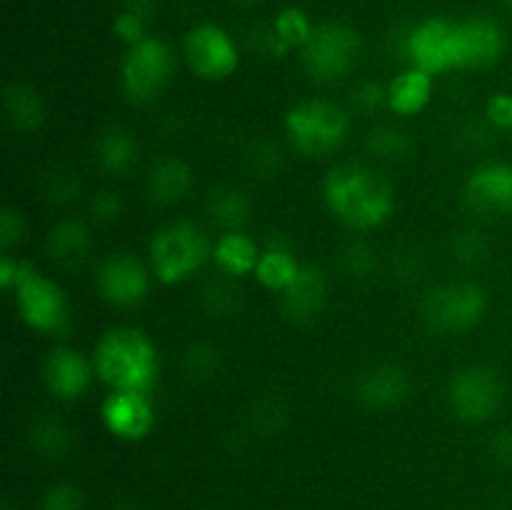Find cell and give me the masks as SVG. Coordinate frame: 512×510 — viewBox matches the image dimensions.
<instances>
[{"label":"cell","mask_w":512,"mask_h":510,"mask_svg":"<svg viewBox=\"0 0 512 510\" xmlns=\"http://www.w3.org/2000/svg\"><path fill=\"white\" fill-rule=\"evenodd\" d=\"M363 53V40L360 33L350 25L328 20V23L315 25L308 43L300 48L305 73L318 83H338L345 75H350L358 65Z\"/></svg>","instance_id":"cell-6"},{"label":"cell","mask_w":512,"mask_h":510,"mask_svg":"<svg viewBox=\"0 0 512 510\" xmlns=\"http://www.w3.org/2000/svg\"><path fill=\"white\" fill-rule=\"evenodd\" d=\"M323 200L330 213L350 230L380 228L395 213V190L375 168L363 163H338L325 173Z\"/></svg>","instance_id":"cell-1"},{"label":"cell","mask_w":512,"mask_h":510,"mask_svg":"<svg viewBox=\"0 0 512 510\" xmlns=\"http://www.w3.org/2000/svg\"><path fill=\"white\" fill-rule=\"evenodd\" d=\"M453 255L463 265H480L490 255L488 235L478 228L460 230L453 238Z\"/></svg>","instance_id":"cell-33"},{"label":"cell","mask_w":512,"mask_h":510,"mask_svg":"<svg viewBox=\"0 0 512 510\" xmlns=\"http://www.w3.org/2000/svg\"><path fill=\"white\" fill-rule=\"evenodd\" d=\"M260 253H263L260 245L245 230H223V235L213 240V258H210V263L218 268V273L238 280L255 273Z\"/></svg>","instance_id":"cell-22"},{"label":"cell","mask_w":512,"mask_h":510,"mask_svg":"<svg viewBox=\"0 0 512 510\" xmlns=\"http://www.w3.org/2000/svg\"><path fill=\"white\" fill-rule=\"evenodd\" d=\"M328 305V280L315 265H303L295 283L283 293V310L293 323H313Z\"/></svg>","instance_id":"cell-18"},{"label":"cell","mask_w":512,"mask_h":510,"mask_svg":"<svg viewBox=\"0 0 512 510\" xmlns=\"http://www.w3.org/2000/svg\"><path fill=\"white\" fill-rule=\"evenodd\" d=\"M448 403L455 418L468 425H483L500 413L505 383L490 365H465L448 383Z\"/></svg>","instance_id":"cell-9"},{"label":"cell","mask_w":512,"mask_h":510,"mask_svg":"<svg viewBox=\"0 0 512 510\" xmlns=\"http://www.w3.org/2000/svg\"><path fill=\"white\" fill-rule=\"evenodd\" d=\"M98 380L110 390L150 393L158 383L160 355L153 340L133 325H118L100 335L93 350Z\"/></svg>","instance_id":"cell-2"},{"label":"cell","mask_w":512,"mask_h":510,"mask_svg":"<svg viewBox=\"0 0 512 510\" xmlns=\"http://www.w3.org/2000/svg\"><path fill=\"white\" fill-rule=\"evenodd\" d=\"M80 190H83V183H80L78 173L65 168V165H55V168H50L48 173L43 175V193L50 203L55 205L73 203V200L80 195Z\"/></svg>","instance_id":"cell-30"},{"label":"cell","mask_w":512,"mask_h":510,"mask_svg":"<svg viewBox=\"0 0 512 510\" xmlns=\"http://www.w3.org/2000/svg\"><path fill=\"white\" fill-rule=\"evenodd\" d=\"M273 33L275 38L280 40V43L285 45V50H300L305 43L310 40V35H313L315 30V23L310 20V15L305 13L303 8H298V5H288V8L280 10L278 15H275L273 20Z\"/></svg>","instance_id":"cell-28"},{"label":"cell","mask_w":512,"mask_h":510,"mask_svg":"<svg viewBox=\"0 0 512 510\" xmlns=\"http://www.w3.org/2000/svg\"><path fill=\"white\" fill-rule=\"evenodd\" d=\"M25 268H28V263L20 258H15L13 253H5L3 258H0V288L5 290V293H13V288L18 285L20 275L25 273Z\"/></svg>","instance_id":"cell-41"},{"label":"cell","mask_w":512,"mask_h":510,"mask_svg":"<svg viewBox=\"0 0 512 510\" xmlns=\"http://www.w3.org/2000/svg\"><path fill=\"white\" fill-rule=\"evenodd\" d=\"M340 268L355 280H365L375 273L378 268V258H375V250L370 248L365 240H353L343 248L340 253Z\"/></svg>","instance_id":"cell-32"},{"label":"cell","mask_w":512,"mask_h":510,"mask_svg":"<svg viewBox=\"0 0 512 510\" xmlns=\"http://www.w3.org/2000/svg\"><path fill=\"white\" fill-rule=\"evenodd\" d=\"M193 183V168L183 158L165 155V158L155 160L153 168L148 170L145 190L155 205H175L193 190Z\"/></svg>","instance_id":"cell-21"},{"label":"cell","mask_w":512,"mask_h":510,"mask_svg":"<svg viewBox=\"0 0 512 510\" xmlns=\"http://www.w3.org/2000/svg\"><path fill=\"white\" fill-rule=\"evenodd\" d=\"M90 218L100 225H113L115 220H120V213H123V198H120L115 190L103 188L98 193H93L88 203Z\"/></svg>","instance_id":"cell-37"},{"label":"cell","mask_w":512,"mask_h":510,"mask_svg":"<svg viewBox=\"0 0 512 510\" xmlns=\"http://www.w3.org/2000/svg\"><path fill=\"white\" fill-rule=\"evenodd\" d=\"M213 258V240L193 220H173L155 230L148 245V265L163 285H178L203 270Z\"/></svg>","instance_id":"cell-3"},{"label":"cell","mask_w":512,"mask_h":510,"mask_svg":"<svg viewBox=\"0 0 512 510\" xmlns=\"http://www.w3.org/2000/svg\"><path fill=\"white\" fill-rule=\"evenodd\" d=\"M368 150L383 163H400L413 150V140H410L408 130L398 128V125H378L375 130H370Z\"/></svg>","instance_id":"cell-29"},{"label":"cell","mask_w":512,"mask_h":510,"mask_svg":"<svg viewBox=\"0 0 512 510\" xmlns=\"http://www.w3.org/2000/svg\"><path fill=\"white\" fill-rule=\"evenodd\" d=\"M183 60L195 78L220 83L240 68V48L233 35L215 23H198L183 35Z\"/></svg>","instance_id":"cell-10"},{"label":"cell","mask_w":512,"mask_h":510,"mask_svg":"<svg viewBox=\"0 0 512 510\" xmlns=\"http://www.w3.org/2000/svg\"><path fill=\"white\" fill-rule=\"evenodd\" d=\"M220 365V353L210 343L188 345L183 355V368L190 378H213Z\"/></svg>","instance_id":"cell-34"},{"label":"cell","mask_w":512,"mask_h":510,"mask_svg":"<svg viewBox=\"0 0 512 510\" xmlns=\"http://www.w3.org/2000/svg\"><path fill=\"white\" fill-rule=\"evenodd\" d=\"M483 118L488 120L495 133H512V93L498 90L485 100Z\"/></svg>","instance_id":"cell-36"},{"label":"cell","mask_w":512,"mask_h":510,"mask_svg":"<svg viewBox=\"0 0 512 510\" xmlns=\"http://www.w3.org/2000/svg\"><path fill=\"white\" fill-rule=\"evenodd\" d=\"M505 3H508V5H510V8H512V0H505Z\"/></svg>","instance_id":"cell-45"},{"label":"cell","mask_w":512,"mask_h":510,"mask_svg":"<svg viewBox=\"0 0 512 510\" xmlns=\"http://www.w3.org/2000/svg\"><path fill=\"white\" fill-rule=\"evenodd\" d=\"M13 303L20 320L40 335H60L70 325V300L58 280L28 263L13 288Z\"/></svg>","instance_id":"cell-7"},{"label":"cell","mask_w":512,"mask_h":510,"mask_svg":"<svg viewBox=\"0 0 512 510\" xmlns=\"http://www.w3.org/2000/svg\"><path fill=\"white\" fill-rule=\"evenodd\" d=\"M285 133L300 155L325 158L348 140L350 113L333 100H300L285 113Z\"/></svg>","instance_id":"cell-4"},{"label":"cell","mask_w":512,"mask_h":510,"mask_svg":"<svg viewBox=\"0 0 512 510\" xmlns=\"http://www.w3.org/2000/svg\"><path fill=\"white\" fill-rule=\"evenodd\" d=\"M140 160V145L135 135L123 125H108L103 133L95 138V163L103 173L120 175L130 173Z\"/></svg>","instance_id":"cell-23"},{"label":"cell","mask_w":512,"mask_h":510,"mask_svg":"<svg viewBox=\"0 0 512 510\" xmlns=\"http://www.w3.org/2000/svg\"><path fill=\"white\" fill-rule=\"evenodd\" d=\"M23 233H25L23 213H18L15 208L0 210V243H3V248L10 250L15 243H20V240H23Z\"/></svg>","instance_id":"cell-40"},{"label":"cell","mask_w":512,"mask_h":510,"mask_svg":"<svg viewBox=\"0 0 512 510\" xmlns=\"http://www.w3.org/2000/svg\"><path fill=\"white\" fill-rule=\"evenodd\" d=\"M28 440H30V448H33L40 458L60 460L68 455L70 443H73V433H70L65 420L45 413L33 420V425H30L28 430Z\"/></svg>","instance_id":"cell-27"},{"label":"cell","mask_w":512,"mask_h":510,"mask_svg":"<svg viewBox=\"0 0 512 510\" xmlns=\"http://www.w3.org/2000/svg\"><path fill=\"white\" fill-rule=\"evenodd\" d=\"M403 50L408 65H415L425 73H455V70H460L458 20L440 18V15L420 20L405 35Z\"/></svg>","instance_id":"cell-11"},{"label":"cell","mask_w":512,"mask_h":510,"mask_svg":"<svg viewBox=\"0 0 512 510\" xmlns=\"http://www.w3.org/2000/svg\"><path fill=\"white\" fill-rule=\"evenodd\" d=\"M148 28H150L148 20H143L140 15H135L133 10L128 8H120L118 13H115L113 25H110L115 40H120L125 48H133V45L143 43L145 38H150Z\"/></svg>","instance_id":"cell-35"},{"label":"cell","mask_w":512,"mask_h":510,"mask_svg":"<svg viewBox=\"0 0 512 510\" xmlns=\"http://www.w3.org/2000/svg\"><path fill=\"white\" fill-rule=\"evenodd\" d=\"M3 113L15 133H35L48 118L43 95L28 83H10L3 90Z\"/></svg>","instance_id":"cell-24"},{"label":"cell","mask_w":512,"mask_h":510,"mask_svg":"<svg viewBox=\"0 0 512 510\" xmlns=\"http://www.w3.org/2000/svg\"><path fill=\"white\" fill-rule=\"evenodd\" d=\"M435 75L408 65L393 75L388 83V110L398 118H413L420 115L433 100Z\"/></svg>","instance_id":"cell-20"},{"label":"cell","mask_w":512,"mask_h":510,"mask_svg":"<svg viewBox=\"0 0 512 510\" xmlns=\"http://www.w3.org/2000/svg\"><path fill=\"white\" fill-rule=\"evenodd\" d=\"M303 270V263L295 258L293 250L288 248L280 240H273L270 245H265L263 253H260L258 268H255L253 278L263 285L270 293L283 295L290 285L295 283V278Z\"/></svg>","instance_id":"cell-25"},{"label":"cell","mask_w":512,"mask_h":510,"mask_svg":"<svg viewBox=\"0 0 512 510\" xmlns=\"http://www.w3.org/2000/svg\"><path fill=\"white\" fill-rule=\"evenodd\" d=\"M410 395V375L395 363H375L358 378L360 403L373 410H393Z\"/></svg>","instance_id":"cell-17"},{"label":"cell","mask_w":512,"mask_h":510,"mask_svg":"<svg viewBox=\"0 0 512 510\" xmlns=\"http://www.w3.org/2000/svg\"><path fill=\"white\" fill-rule=\"evenodd\" d=\"M100 420L105 430L125 443L148 438L155 428V405L150 393L138 390H110L100 403Z\"/></svg>","instance_id":"cell-14"},{"label":"cell","mask_w":512,"mask_h":510,"mask_svg":"<svg viewBox=\"0 0 512 510\" xmlns=\"http://www.w3.org/2000/svg\"><path fill=\"white\" fill-rule=\"evenodd\" d=\"M95 373L93 355H85L83 350L73 345H55L43 363V383L45 390L60 403H75L90 390Z\"/></svg>","instance_id":"cell-13"},{"label":"cell","mask_w":512,"mask_h":510,"mask_svg":"<svg viewBox=\"0 0 512 510\" xmlns=\"http://www.w3.org/2000/svg\"><path fill=\"white\" fill-rule=\"evenodd\" d=\"M153 270L133 253H113L95 270V290L108 305L120 310L138 308L150 293Z\"/></svg>","instance_id":"cell-12"},{"label":"cell","mask_w":512,"mask_h":510,"mask_svg":"<svg viewBox=\"0 0 512 510\" xmlns=\"http://www.w3.org/2000/svg\"><path fill=\"white\" fill-rule=\"evenodd\" d=\"M173 48L165 40L145 38L143 43L125 48L120 63V88L133 105H150L165 93L175 73Z\"/></svg>","instance_id":"cell-5"},{"label":"cell","mask_w":512,"mask_h":510,"mask_svg":"<svg viewBox=\"0 0 512 510\" xmlns=\"http://www.w3.org/2000/svg\"><path fill=\"white\" fill-rule=\"evenodd\" d=\"M45 250H48L50 260L60 268H78L88 260L90 250H93V233H90L85 220L68 215V218L55 220L53 228L48 230Z\"/></svg>","instance_id":"cell-19"},{"label":"cell","mask_w":512,"mask_h":510,"mask_svg":"<svg viewBox=\"0 0 512 510\" xmlns=\"http://www.w3.org/2000/svg\"><path fill=\"white\" fill-rule=\"evenodd\" d=\"M40 510H83V495L75 485L58 483L43 493Z\"/></svg>","instance_id":"cell-39"},{"label":"cell","mask_w":512,"mask_h":510,"mask_svg":"<svg viewBox=\"0 0 512 510\" xmlns=\"http://www.w3.org/2000/svg\"><path fill=\"white\" fill-rule=\"evenodd\" d=\"M205 208H208L210 220L223 230H243V225L250 220V213H253L248 193L235 188V185H218V188L210 190Z\"/></svg>","instance_id":"cell-26"},{"label":"cell","mask_w":512,"mask_h":510,"mask_svg":"<svg viewBox=\"0 0 512 510\" xmlns=\"http://www.w3.org/2000/svg\"><path fill=\"white\" fill-rule=\"evenodd\" d=\"M243 3H258V0H243Z\"/></svg>","instance_id":"cell-44"},{"label":"cell","mask_w":512,"mask_h":510,"mask_svg":"<svg viewBox=\"0 0 512 510\" xmlns=\"http://www.w3.org/2000/svg\"><path fill=\"white\" fill-rule=\"evenodd\" d=\"M465 203L478 215L503 218L512 213V163L488 160L480 163L465 180Z\"/></svg>","instance_id":"cell-15"},{"label":"cell","mask_w":512,"mask_h":510,"mask_svg":"<svg viewBox=\"0 0 512 510\" xmlns=\"http://www.w3.org/2000/svg\"><path fill=\"white\" fill-rule=\"evenodd\" d=\"M423 320L435 333L460 335L480 325L488 313V293L470 280H453L430 290L423 300Z\"/></svg>","instance_id":"cell-8"},{"label":"cell","mask_w":512,"mask_h":510,"mask_svg":"<svg viewBox=\"0 0 512 510\" xmlns=\"http://www.w3.org/2000/svg\"><path fill=\"white\" fill-rule=\"evenodd\" d=\"M460 70H488L503 60L508 50V35L498 20L488 15L458 20Z\"/></svg>","instance_id":"cell-16"},{"label":"cell","mask_w":512,"mask_h":510,"mask_svg":"<svg viewBox=\"0 0 512 510\" xmlns=\"http://www.w3.org/2000/svg\"><path fill=\"white\" fill-rule=\"evenodd\" d=\"M233 280L220 273L218 278L208 280L203 288V305L215 315H228L238 308V288H233Z\"/></svg>","instance_id":"cell-31"},{"label":"cell","mask_w":512,"mask_h":510,"mask_svg":"<svg viewBox=\"0 0 512 510\" xmlns=\"http://www.w3.org/2000/svg\"><path fill=\"white\" fill-rule=\"evenodd\" d=\"M490 455L505 468H512V428H500L490 440Z\"/></svg>","instance_id":"cell-42"},{"label":"cell","mask_w":512,"mask_h":510,"mask_svg":"<svg viewBox=\"0 0 512 510\" xmlns=\"http://www.w3.org/2000/svg\"><path fill=\"white\" fill-rule=\"evenodd\" d=\"M123 8L133 10L135 15H140V18L148 20V23H153L155 13H158V3H155V0H125Z\"/></svg>","instance_id":"cell-43"},{"label":"cell","mask_w":512,"mask_h":510,"mask_svg":"<svg viewBox=\"0 0 512 510\" xmlns=\"http://www.w3.org/2000/svg\"><path fill=\"white\" fill-rule=\"evenodd\" d=\"M350 100H353V108L363 110V113L388 108V85L378 83V80H363V83L355 85Z\"/></svg>","instance_id":"cell-38"}]
</instances>
